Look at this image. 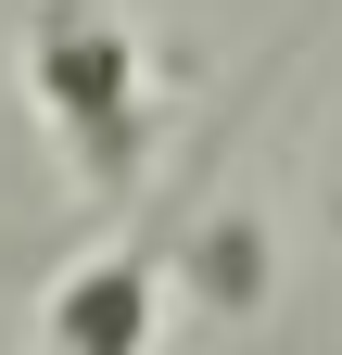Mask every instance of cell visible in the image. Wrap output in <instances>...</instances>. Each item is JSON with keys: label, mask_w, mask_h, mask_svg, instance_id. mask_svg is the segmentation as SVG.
Returning <instances> with one entry per match:
<instances>
[{"label": "cell", "mask_w": 342, "mask_h": 355, "mask_svg": "<svg viewBox=\"0 0 342 355\" xmlns=\"http://www.w3.org/2000/svg\"><path fill=\"white\" fill-rule=\"evenodd\" d=\"M51 330H64V355H140V330H152V279H140V266H89V279L51 304Z\"/></svg>", "instance_id": "cell-2"}, {"label": "cell", "mask_w": 342, "mask_h": 355, "mask_svg": "<svg viewBox=\"0 0 342 355\" xmlns=\"http://www.w3.org/2000/svg\"><path fill=\"white\" fill-rule=\"evenodd\" d=\"M26 76H38V102H51V127L76 140L89 178L140 165V26H127L114 0H38Z\"/></svg>", "instance_id": "cell-1"}]
</instances>
